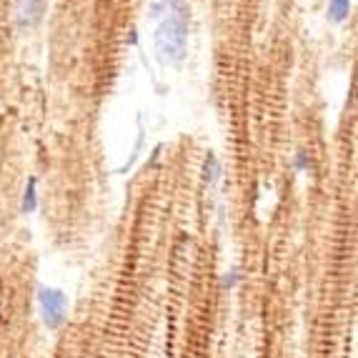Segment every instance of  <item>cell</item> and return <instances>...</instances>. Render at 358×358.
I'll return each mask as SVG.
<instances>
[{
  "instance_id": "2",
  "label": "cell",
  "mask_w": 358,
  "mask_h": 358,
  "mask_svg": "<svg viewBox=\"0 0 358 358\" xmlns=\"http://www.w3.org/2000/svg\"><path fill=\"white\" fill-rule=\"evenodd\" d=\"M38 306H41L43 323H45L48 329L55 331L63 326L66 310H68V299L60 288H48V286L38 288Z\"/></svg>"
},
{
  "instance_id": "1",
  "label": "cell",
  "mask_w": 358,
  "mask_h": 358,
  "mask_svg": "<svg viewBox=\"0 0 358 358\" xmlns=\"http://www.w3.org/2000/svg\"><path fill=\"white\" fill-rule=\"evenodd\" d=\"M188 45V8L180 0H168L166 18L155 30V50L163 63H180Z\"/></svg>"
},
{
  "instance_id": "5",
  "label": "cell",
  "mask_w": 358,
  "mask_h": 358,
  "mask_svg": "<svg viewBox=\"0 0 358 358\" xmlns=\"http://www.w3.org/2000/svg\"><path fill=\"white\" fill-rule=\"evenodd\" d=\"M36 208H38V178H30L28 185H25L20 210H23V213H33Z\"/></svg>"
},
{
  "instance_id": "6",
  "label": "cell",
  "mask_w": 358,
  "mask_h": 358,
  "mask_svg": "<svg viewBox=\"0 0 358 358\" xmlns=\"http://www.w3.org/2000/svg\"><path fill=\"white\" fill-rule=\"evenodd\" d=\"M218 176H221V166H218V158H215L213 153L206 155V163H203V180L208 185H213L215 180H218Z\"/></svg>"
},
{
  "instance_id": "8",
  "label": "cell",
  "mask_w": 358,
  "mask_h": 358,
  "mask_svg": "<svg viewBox=\"0 0 358 358\" xmlns=\"http://www.w3.org/2000/svg\"><path fill=\"white\" fill-rule=\"evenodd\" d=\"M308 166H310L308 155H306L303 150H299L296 158H293V168H296V171H308Z\"/></svg>"
},
{
  "instance_id": "7",
  "label": "cell",
  "mask_w": 358,
  "mask_h": 358,
  "mask_svg": "<svg viewBox=\"0 0 358 358\" xmlns=\"http://www.w3.org/2000/svg\"><path fill=\"white\" fill-rule=\"evenodd\" d=\"M238 281H241V271L238 268L226 271V273H223V278H221V291H233Z\"/></svg>"
},
{
  "instance_id": "4",
  "label": "cell",
  "mask_w": 358,
  "mask_h": 358,
  "mask_svg": "<svg viewBox=\"0 0 358 358\" xmlns=\"http://www.w3.org/2000/svg\"><path fill=\"white\" fill-rule=\"evenodd\" d=\"M351 13V0H329V20L331 23H343Z\"/></svg>"
},
{
  "instance_id": "3",
  "label": "cell",
  "mask_w": 358,
  "mask_h": 358,
  "mask_svg": "<svg viewBox=\"0 0 358 358\" xmlns=\"http://www.w3.org/2000/svg\"><path fill=\"white\" fill-rule=\"evenodd\" d=\"M48 0H20L18 3V28H33L41 23Z\"/></svg>"
}]
</instances>
